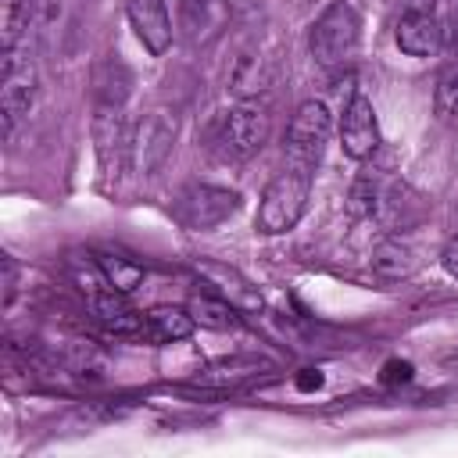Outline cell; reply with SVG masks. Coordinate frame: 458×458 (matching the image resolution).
Returning <instances> with one entry per match:
<instances>
[{
  "label": "cell",
  "instance_id": "22",
  "mask_svg": "<svg viewBox=\"0 0 458 458\" xmlns=\"http://www.w3.org/2000/svg\"><path fill=\"white\" fill-rule=\"evenodd\" d=\"M190 315L197 326H208V329H233L236 326V308L229 301H222L218 293H197L190 301Z\"/></svg>",
  "mask_w": 458,
  "mask_h": 458
},
{
  "label": "cell",
  "instance_id": "13",
  "mask_svg": "<svg viewBox=\"0 0 458 458\" xmlns=\"http://www.w3.org/2000/svg\"><path fill=\"white\" fill-rule=\"evenodd\" d=\"M197 276L211 286V293H218L222 301H229L236 311H261L265 308V297L261 290L233 265H222V261H197Z\"/></svg>",
  "mask_w": 458,
  "mask_h": 458
},
{
  "label": "cell",
  "instance_id": "10",
  "mask_svg": "<svg viewBox=\"0 0 458 458\" xmlns=\"http://www.w3.org/2000/svg\"><path fill=\"white\" fill-rule=\"evenodd\" d=\"M369 218H376L390 233L411 229V225H419L426 218V197L411 182L383 172L379 175V186H376V200H372V215Z\"/></svg>",
  "mask_w": 458,
  "mask_h": 458
},
{
  "label": "cell",
  "instance_id": "1",
  "mask_svg": "<svg viewBox=\"0 0 458 458\" xmlns=\"http://www.w3.org/2000/svg\"><path fill=\"white\" fill-rule=\"evenodd\" d=\"M361 47V14L347 0H333L308 29V50L322 68H344Z\"/></svg>",
  "mask_w": 458,
  "mask_h": 458
},
{
  "label": "cell",
  "instance_id": "8",
  "mask_svg": "<svg viewBox=\"0 0 458 458\" xmlns=\"http://www.w3.org/2000/svg\"><path fill=\"white\" fill-rule=\"evenodd\" d=\"M175 143V122L165 111H147L129 132V168L136 175H157Z\"/></svg>",
  "mask_w": 458,
  "mask_h": 458
},
{
  "label": "cell",
  "instance_id": "23",
  "mask_svg": "<svg viewBox=\"0 0 458 458\" xmlns=\"http://www.w3.org/2000/svg\"><path fill=\"white\" fill-rule=\"evenodd\" d=\"M433 111H437V122H444L447 129H458V64H447L437 75Z\"/></svg>",
  "mask_w": 458,
  "mask_h": 458
},
{
  "label": "cell",
  "instance_id": "19",
  "mask_svg": "<svg viewBox=\"0 0 458 458\" xmlns=\"http://www.w3.org/2000/svg\"><path fill=\"white\" fill-rule=\"evenodd\" d=\"M132 93V72L118 61V57H107L93 68V97L97 104H107V107H125Z\"/></svg>",
  "mask_w": 458,
  "mask_h": 458
},
{
  "label": "cell",
  "instance_id": "16",
  "mask_svg": "<svg viewBox=\"0 0 458 458\" xmlns=\"http://www.w3.org/2000/svg\"><path fill=\"white\" fill-rule=\"evenodd\" d=\"M272 79H276V54L261 43L243 47L229 68V89L236 97H261L265 86H272Z\"/></svg>",
  "mask_w": 458,
  "mask_h": 458
},
{
  "label": "cell",
  "instance_id": "4",
  "mask_svg": "<svg viewBox=\"0 0 458 458\" xmlns=\"http://www.w3.org/2000/svg\"><path fill=\"white\" fill-rule=\"evenodd\" d=\"M82 25V0H25V32L36 54L61 61L72 54Z\"/></svg>",
  "mask_w": 458,
  "mask_h": 458
},
{
  "label": "cell",
  "instance_id": "26",
  "mask_svg": "<svg viewBox=\"0 0 458 458\" xmlns=\"http://www.w3.org/2000/svg\"><path fill=\"white\" fill-rule=\"evenodd\" d=\"M411 379V365L408 361H386L383 365V383H404Z\"/></svg>",
  "mask_w": 458,
  "mask_h": 458
},
{
  "label": "cell",
  "instance_id": "15",
  "mask_svg": "<svg viewBox=\"0 0 458 458\" xmlns=\"http://www.w3.org/2000/svg\"><path fill=\"white\" fill-rule=\"evenodd\" d=\"M125 14H129V25L132 32L140 36V43L161 57L168 47H172V14H168V0H129L125 4Z\"/></svg>",
  "mask_w": 458,
  "mask_h": 458
},
{
  "label": "cell",
  "instance_id": "11",
  "mask_svg": "<svg viewBox=\"0 0 458 458\" xmlns=\"http://www.w3.org/2000/svg\"><path fill=\"white\" fill-rule=\"evenodd\" d=\"M129 132H132V125L125 122L122 107L97 104L93 143H97V165H100L104 179H118L129 168Z\"/></svg>",
  "mask_w": 458,
  "mask_h": 458
},
{
  "label": "cell",
  "instance_id": "12",
  "mask_svg": "<svg viewBox=\"0 0 458 458\" xmlns=\"http://www.w3.org/2000/svg\"><path fill=\"white\" fill-rule=\"evenodd\" d=\"M340 147L351 161H369L379 150V125H376V107L369 97L351 93L344 111H340Z\"/></svg>",
  "mask_w": 458,
  "mask_h": 458
},
{
  "label": "cell",
  "instance_id": "9",
  "mask_svg": "<svg viewBox=\"0 0 458 458\" xmlns=\"http://www.w3.org/2000/svg\"><path fill=\"white\" fill-rule=\"evenodd\" d=\"M229 21H233L229 0H179L175 36L190 50H208L225 36Z\"/></svg>",
  "mask_w": 458,
  "mask_h": 458
},
{
  "label": "cell",
  "instance_id": "20",
  "mask_svg": "<svg viewBox=\"0 0 458 458\" xmlns=\"http://www.w3.org/2000/svg\"><path fill=\"white\" fill-rule=\"evenodd\" d=\"M372 268L383 276V279H404L415 272V250L401 240H383L376 250H372Z\"/></svg>",
  "mask_w": 458,
  "mask_h": 458
},
{
  "label": "cell",
  "instance_id": "21",
  "mask_svg": "<svg viewBox=\"0 0 458 458\" xmlns=\"http://www.w3.org/2000/svg\"><path fill=\"white\" fill-rule=\"evenodd\" d=\"M97 265H100V272H104V279H107V286L111 290H118V293H129V290H136L140 283H143V265L140 261H132V258H125V254H97Z\"/></svg>",
  "mask_w": 458,
  "mask_h": 458
},
{
  "label": "cell",
  "instance_id": "27",
  "mask_svg": "<svg viewBox=\"0 0 458 458\" xmlns=\"http://www.w3.org/2000/svg\"><path fill=\"white\" fill-rule=\"evenodd\" d=\"M297 386H301V390H311V386H322V376L308 369V376H301V379H297Z\"/></svg>",
  "mask_w": 458,
  "mask_h": 458
},
{
  "label": "cell",
  "instance_id": "7",
  "mask_svg": "<svg viewBox=\"0 0 458 458\" xmlns=\"http://www.w3.org/2000/svg\"><path fill=\"white\" fill-rule=\"evenodd\" d=\"M236 211H240V193L225 190V186H211V182H193V186L179 190V197L172 200L175 222L193 233H208V229L229 222Z\"/></svg>",
  "mask_w": 458,
  "mask_h": 458
},
{
  "label": "cell",
  "instance_id": "14",
  "mask_svg": "<svg viewBox=\"0 0 458 458\" xmlns=\"http://www.w3.org/2000/svg\"><path fill=\"white\" fill-rule=\"evenodd\" d=\"M394 39L408 57H433L444 47V21L426 7H411L401 14Z\"/></svg>",
  "mask_w": 458,
  "mask_h": 458
},
{
  "label": "cell",
  "instance_id": "24",
  "mask_svg": "<svg viewBox=\"0 0 458 458\" xmlns=\"http://www.w3.org/2000/svg\"><path fill=\"white\" fill-rule=\"evenodd\" d=\"M261 372V361L254 358H229V361H218L211 369L200 372V383H215V386H225V383H243V379H254Z\"/></svg>",
  "mask_w": 458,
  "mask_h": 458
},
{
  "label": "cell",
  "instance_id": "25",
  "mask_svg": "<svg viewBox=\"0 0 458 458\" xmlns=\"http://www.w3.org/2000/svg\"><path fill=\"white\" fill-rule=\"evenodd\" d=\"M440 265H444V272H447L451 279H458V236H451V240L444 243V250H440Z\"/></svg>",
  "mask_w": 458,
  "mask_h": 458
},
{
  "label": "cell",
  "instance_id": "18",
  "mask_svg": "<svg viewBox=\"0 0 458 458\" xmlns=\"http://www.w3.org/2000/svg\"><path fill=\"white\" fill-rule=\"evenodd\" d=\"M193 315L190 308H175V304H157L143 315V336L154 344H179L193 333Z\"/></svg>",
  "mask_w": 458,
  "mask_h": 458
},
{
  "label": "cell",
  "instance_id": "17",
  "mask_svg": "<svg viewBox=\"0 0 458 458\" xmlns=\"http://www.w3.org/2000/svg\"><path fill=\"white\" fill-rule=\"evenodd\" d=\"M86 301H89V311L97 315V322H100L107 333H114V336H143V315L132 311V308L122 301L118 290H100V293H93V297H86Z\"/></svg>",
  "mask_w": 458,
  "mask_h": 458
},
{
  "label": "cell",
  "instance_id": "3",
  "mask_svg": "<svg viewBox=\"0 0 458 458\" xmlns=\"http://www.w3.org/2000/svg\"><path fill=\"white\" fill-rule=\"evenodd\" d=\"M308 197H311V172L308 168H297V165H286L279 175L268 179L261 200H258V215H254V229L261 236H279V233H290L304 208H308Z\"/></svg>",
  "mask_w": 458,
  "mask_h": 458
},
{
  "label": "cell",
  "instance_id": "5",
  "mask_svg": "<svg viewBox=\"0 0 458 458\" xmlns=\"http://www.w3.org/2000/svg\"><path fill=\"white\" fill-rule=\"evenodd\" d=\"M272 132V111L265 97H240L218 125V147L233 161L254 157Z\"/></svg>",
  "mask_w": 458,
  "mask_h": 458
},
{
  "label": "cell",
  "instance_id": "2",
  "mask_svg": "<svg viewBox=\"0 0 458 458\" xmlns=\"http://www.w3.org/2000/svg\"><path fill=\"white\" fill-rule=\"evenodd\" d=\"M36 47L29 32L4 47V68H0V122L4 136H14V129L29 118L36 104Z\"/></svg>",
  "mask_w": 458,
  "mask_h": 458
},
{
  "label": "cell",
  "instance_id": "6",
  "mask_svg": "<svg viewBox=\"0 0 458 458\" xmlns=\"http://www.w3.org/2000/svg\"><path fill=\"white\" fill-rule=\"evenodd\" d=\"M329 136H333V114H329V107L322 100L297 104V111L290 114V125H286V140H283L286 165H297V168L315 172V165L326 154Z\"/></svg>",
  "mask_w": 458,
  "mask_h": 458
}]
</instances>
